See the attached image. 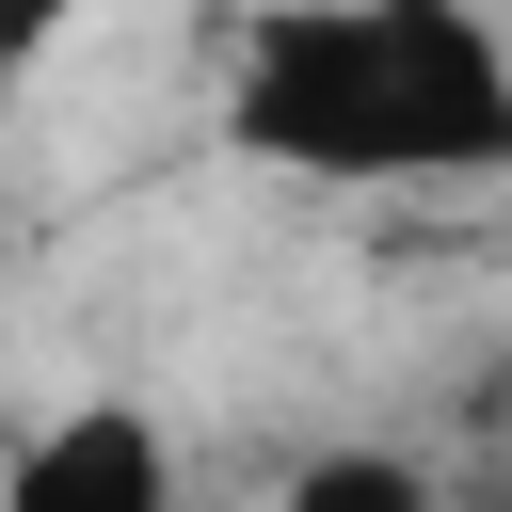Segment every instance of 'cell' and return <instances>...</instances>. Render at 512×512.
Returning <instances> with one entry per match:
<instances>
[{
  "label": "cell",
  "mask_w": 512,
  "mask_h": 512,
  "mask_svg": "<svg viewBox=\"0 0 512 512\" xmlns=\"http://www.w3.org/2000/svg\"><path fill=\"white\" fill-rule=\"evenodd\" d=\"M96 16H112V0H0V96H16V80H48Z\"/></svg>",
  "instance_id": "3"
},
{
  "label": "cell",
  "mask_w": 512,
  "mask_h": 512,
  "mask_svg": "<svg viewBox=\"0 0 512 512\" xmlns=\"http://www.w3.org/2000/svg\"><path fill=\"white\" fill-rule=\"evenodd\" d=\"M160 480H176V448L128 400H96V416H64V432L16 448V496H160Z\"/></svg>",
  "instance_id": "2"
},
{
  "label": "cell",
  "mask_w": 512,
  "mask_h": 512,
  "mask_svg": "<svg viewBox=\"0 0 512 512\" xmlns=\"http://www.w3.org/2000/svg\"><path fill=\"white\" fill-rule=\"evenodd\" d=\"M208 128L288 192H512V0H240Z\"/></svg>",
  "instance_id": "1"
}]
</instances>
